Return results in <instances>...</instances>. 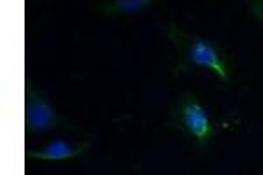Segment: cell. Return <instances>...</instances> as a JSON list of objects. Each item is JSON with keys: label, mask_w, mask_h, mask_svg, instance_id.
<instances>
[{"label": "cell", "mask_w": 263, "mask_h": 175, "mask_svg": "<svg viewBox=\"0 0 263 175\" xmlns=\"http://www.w3.org/2000/svg\"><path fill=\"white\" fill-rule=\"evenodd\" d=\"M168 35L176 48L181 51L182 56L190 63L203 68L213 70L223 83H228V67L224 63L221 53L211 41L202 39L198 35H190V33L179 32L177 28H168Z\"/></svg>", "instance_id": "obj_1"}, {"label": "cell", "mask_w": 263, "mask_h": 175, "mask_svg": "<svg viewBox=\"0 0 263 175\" xmlns=\"http://www.w3.org/2000/svg\"><path fill=\"white\" fill-rule=\"evenodd\" d=\"M179 119L181 125L198 144L209 142V139L214 133V126L211 125L203 105L198 102V98L186 93L179 104Z\"/></svg>", "instance_id": "obj_2"}, {"label": "cell", "mask_w": 263, "mask_h": 175, "mask_svg": "<svg viewBox=\"0 0 263 175\" xmlns=\"http://www.w3.org/2000/svg\"><path fill=\"white\" fill-rule=\"evenodd\" d=\"M58 125L54 109L49 105L48 98L42 93L33 91L30 81H27V130L46 131Z\"/></svg>", "instance_id": "obj_3"}, {"label": "cell", "mask_w": 263, "mask_h": 175, "mask_svg": "<svg viewBox=\"0 0 263 175\" xmlns=\"http://www.w3.org/2000/svg\"><path fill=\"white\" fill-rule=\"evenodd\" d=\"M88 147V144H84L81 149H72L70 144L63 142V140H53L44 151H27L28 158H37V160H48V161H62V160H70L79 154H83L84 149Z\"/></svg>", "instance_id": "obj_4"}, {"label": "cell", "mask_w": 263, "mask_h": 175, "mask_svg": "<svg viewBox=\"0 0 263 175\" xmlns=\"http://www.w3.org/2000/svg\"><path fill=\"white\" fill-rule=\"evenodd\" d=\"M155 0H107L102 4V11L104 14L116 16V14H134L142 9H146L147 6Z\"/></svg>", "instance_id": "obj_5"}, {"label": "cell", "mask_w": 263, "mask_h": 175, "mask_svg": "<svg viewBox=\"0 0 263 175\" xmlns=\"http://www.w3.org/2000/svg\"><path fill=\"white\" fill-rule=\"evenodd\" d=\"M249 9L260 23L263 25V0H249Z\"/></svg>", "instance_id": "obj_6"}]
</instances>
